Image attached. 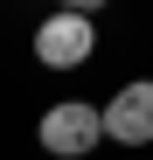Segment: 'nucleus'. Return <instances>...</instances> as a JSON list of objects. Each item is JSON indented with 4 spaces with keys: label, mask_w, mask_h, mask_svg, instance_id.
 Returning <instances> with one entry per match:
<instances>
[{
    "label": "nucleus",
    "mask_w": 153,
    "mask_h": 160,
    "mask_svg": "<svg viewBox=\"0 0 153 160\" xmlns=\"http://www.w3.org/2000/svg\"><path fill=\"white\" fill-rule=\"evenodd\" d=\"M35 139H42V153H56V160H84V153H97V146H105L97 104H91V98H56V104L42 112Z\"/></svg>",
    "instance_id": "f257e3e1"
},
{
    "label": "nucleus",
    "mask_w": 153,
    "mask_h": 160,
    "mask_svg": "<svg viewBox=\"0 0 153 160\" xmlns=\"http://www.w3.org/2000/svg\"><path fill=\"white\" fill-rule=\"evenodd\" d=\"M97 125H105L111 146H153V77L118 84L105 104H97Z\"/></svg>",
    "instance_id": "f03ea898"
},
{
    "label": "nucleus",
    "mask_w": 153,
    "mask_h": 160,
    "mask_svg": "<svg viewBox=\"0 0 153 160\" xmlns=\"http://www.w3.org/2000/svg\"><path fill=\"white\" fill-rule=\"evenodd\" d=\"M97 56V21L84 14H49L42 28H35V63L42 70H84Z\"/></svg>",
    "instance_id": "7ed1b4c3"
},
{
    "label": "nucleus",
    "mask_w": 153,
    "mask_h": 160,
    "mask_svg": "<svg viewBox=\"0 0 153 160\" xmlns=\"http://www.w3.org/2000/svg\"><path fill=\"white\" fill-rule=\"evenodd\" d=\"M105 7H111V0H63V14H84V21H97Z\"/></svg>",
    "instance_id": "20e7f679"
}]
</instances>
